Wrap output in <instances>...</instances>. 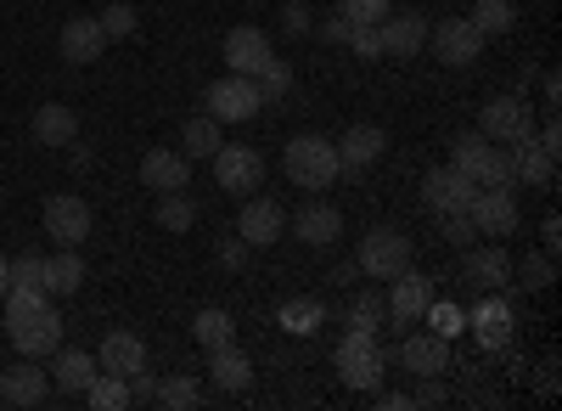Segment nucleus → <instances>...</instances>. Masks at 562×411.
Listing matches in <instances>:
<instances>
[{"mask_svg":"<svg viewBox=\"0 0 562 411\" xmlns=\"http://www.w3.org/2000/svg\"><path fill=\"white\" fill-rule=\"evenodd\" d=\"M333 367H338V378L349 384V389H378L383 378H389V349L378 344V333H344L338 338V355H333Z\"/></svg>","mask_w":562,"mask_h":411,"instance_id":"f257e3e1","label":"nucleus"},{"mask_svg":"<svg viewBox=\"0 0 562 411\" xmlns=\"http://www.w3.org/2000/svg\"><path fill=\"white\" fill-rule=\"evenodd\" d=\"M450 164H456L467 180H473V187H518V180H512V158H506V147H495L490 135H479V130L456 135Z\"/></svg>","mask_w":562,"mask_h":411,"instance_id":"f03ea898","label":"nucleus"},{"mask_svg":"<svg viewBox=\"0 0 562 411\" xmlns=\"http://www.w3.org/2000/svg\"><path fill=\"white\" fill-rule=\"evenodd\" d=\"M281 169H288L293 187L304 192H326L338 180V147L321 142V135H293L288 153H281Z\"/></svg>","mask_w":562,"mask_h":411,"instance_id":"7ed1b4c3","label":"nucleus"},{"mask_svg":"<svg viewBox=\"0 0 562 411\" xmlns=\"http://www.w3.org/2000/svg\"><path fill=\"white\" fill-rule=\"evenodd\" d=\"M203 108L220 119V124H248V119H259V85L248 79V74H225V79H214L209 90H203Z\"/></svg>","mask_w":562,"mask_h":411,"instance_id":"20e7f679","label":"nucleus"},{"mask_svg":"<svg viewBox=\"0 0 562 411\" xmlns=\"http://www.w3.org/2000/svg\"><path fill=\"white\" fill-rule=\"evenodd\" d=\"M428 45H434L439 68H473V63L484 57V34L467 23V18H439V23H428Z\"/></svg>","mask_w":562,"mask_h":411,"instance_id":"39448f33","label":"nucleus"},{"mask_svg":"<svg viewBox=\"0 0 562 411\" xmlns=\"http://www.w3.org/2000/svg\"><path fill=\"white\" fill-rule=\"evenodd\" d=\"M366 277H378V282H394L400 270L411 265V237L394 232V225H378V232H366L360 237V259H355Z\"/></svg>","mask_w":562,"mask_h":411,"instance_id":"423d86ee","label":"nucleus"},{"mask_svg":"<svg viewBox=\"0 0 562 411\" xmlns=\"http://www.w3.org/2000/svg\"><path fill=\"white\" fill-rule=\"evenodd\" d=\"M7 338L18 344V355L45 360V355H57V349H63V315H57L52 304H40V310L18 315V322H7Z\"/></svg>","mask_w":562,"mask_h":411,"instance_id":"0eeeda50","label":"nucleus"},{"mask_svg":"<svg viewBox=\"0 0 562 411\" xmlns=\"http://www.w3.org/2000/svg\"><path fill=\"white\" fill-rule=\"evenodd\" d=\"M467 327H473V338L484 344V349H506L512 338H518V304L512 299H501L495 288H490V299H479L473 310L461 315Z\"/></svg>","mask_w":562,"mask_h":411,"instance_id":"6e6552de","label":"nucleus"},{"mask_svg":"<svg viewBox=\"0 0 562 411\" xmlns=\"http://www.w3.org/2000/svg\"><path fill=\"white\" fill-rule=\"evenodd\" d=\"M214 180H220V192H231V198H254L259 192V180H265V158L254 153V147H225L220 142V153H214Z\"/></svg>","mask_w":562,"mask_h":411,"instance_id":"1a4fd4ad","label":"nucleus"},{"mask_svg":"<svg viewBox=\"0 0 562 411\" xmlns=\"http://www.w3.org/2000/svg\"><path fill=\"white\" fill-rule=\"evenodd\" d=\"M467 214H473L479 237H512L518 232V192L512 187H479L473 203H467Z\"/></svg>","mask_w":562,"mask_h":411,"instance_id":"9d476101","label":"nucleus"},{"mask_svg":"<svg viewBox=\"0 0 562 411\" xmlns=\"http://www.w3.org/2000/svg\"><path fill=\"white\" fill-rule=\"evenodd\" d=\"M90 203L74 198V192H57V198H45V237H52L57 248H79L90 237Z\"/></svg>","mask_w":562,"mask_h":411,"instance_id":"9b49d317","label":"nucleus"},{"mask_svg":"<svg viewBox=\"0 0 562 411\" xmlns=\"http://www.w3.org/2000/svg\"><path fill=\"white\" fill-rule=\"evenodd\" d=\"M383 304H389V322L405 333L411 322H422V310L434 304V282L422 277V270H411V265H405L400 277L389 282V299H383Z\"/></svg>","mask_w":562,"mask_h":411,"instance_id":"f8f14e48","label":"nucleus"},{"mask_svg":"<svg viewBox=\"0 0 562 411\" xmlns=\"http://www.w3.org/2000/svg\"><path fill=\"white\" fill-rule=\"evenodd\" d=\"M479 135H490L495 147H512V142H524V135H535V113L518 97H495L479 113Z\"/></svg>","mask_w":562,"mask_h":411,"instance_id":"ddd939ff","label":"nucleus"},{"mask_svg":"<svg viewBox=\"0 0 562 411\" xmlns=\"http://www.w3.org/2000/svg\"><path fill=\"white\" fill-rule=\"evenodd\" d=\"M473 180H467L456 164H445V169H428V180H422V203H428L434 214H461L467 203H473Z\"/></svg>","mask_w":562,"mask_h":411,"instance_id":"4468645a","label":"nucleus"},{"mask_svg":"<svg viewBox=\"0 0 562 411\" xmlns=\"http://www.w3.org/2000/svg\"><path fill=\"white\" fill-rule=\"evenodd\" d=\"M270 57H276V45H270V34H265L259 23H243V29L225 34V68H231V74H248V79H254Z\"/></svg>","mask_w":562,"mask_h":411,"instance_id":"2eb2a0df","label":"nucleus"},{"mask_svg":"<svg viewBox=\"0 0 562 411\" xmlns=\"http://www.w3.org/2000/svg\"><path fill=\"white\" fill-rule=\"evenodd\" d=\"M281 232H288V214H281V203L265 198V192H254V203H243V214H237V237H243L248 248H270Z\"/></svg>","mask_w":562,"mask_h":411,"instance_id":"dca6fc26","label":"nucleus"},{"mask_svg":"<svg viewBox=\"0 0 562 411\" xmlns=\"http://www.w3.org/2000/svg\"><path fill=\"white\" fill-rule=\"evenodd\" d=\"M383 153H389V130H378V124H349V135L338 142V175H366Z\"/></svg>","mask_w":562,"mask_h":411,"instance_id":"f3484780","label":"nucleus"},{"mask_svg":"<svg viewBox=\"0 0 562 411\" xmlns=\"http://www.w3.org/2000/svg\"><path fill=\"white\" fill-rule=\"evenodd\" d=\"M400 367H405L411 378H439V373L450 367V338H439V333H411V338L400 344Z\"/></svg>","mask_w":562,"mask_h":411,"instance_id":"a211bd4d","label":"nucleus"},{"mask_svg":"<svg viewBox=\"0 0 562 411\" xmlns=\"http://www.w3.org/2000/svg\"><path fill=\"white\" fill-rule=\"evenodd\" d=\"M52 389V373H40V360H18V367L0 373V406H40Z\"/></svg>","mask_w":562,"mask_h":411,"instance_id":"6ab92c4d","label":"nucleus"},{"mask_svg":"<svg viewBox=\"0 0 562 411\" xmlns=\"http://www.w3.org/2000/svg\"><path fill=\"white\" fill-rule=\"evenodd\" d=\"M378 29H383V57H400V63L428 45V18L422 12H389Z\"/></svg>","mask_w":562,"mask_h":411,"instance_id":"aec40b11","label":"nucleus"},{"mask_svg":"<svg viewBox=\"0 0 562 411\" xmlns=\"http://www.w3.org/2000/svg\"><path fill=\"white\" fill-rule=\"evenodd\" d=\"M102 52H108V34H102L97 18H68V23H63V63L90 68Z\"/></svg>","mask_w":562,"mask_h":411,"instance_id":"412c9836","label":"nucleus"},{"mask_svg":"<svg viewBox=\"0 0 562 411\" xmlns=\"http://www.w3.org/2000/svg\"><path fill=\"white\" fill-rule=\"evenodd\" d=\"M140 180H147L153 192H186V180H192V158L169 153V147H153L147 158H140Z\"/></svg>","mask_w":562,"mask_h":411,"instance_id":"4be33fe9","label":"nucleus"},{"mask_svg":"<svg viewBox=\"0 0 562 411\" xmlns=\"http://www.w3.org/2000/svg\"><path fill=\"white\" fill-rule=\"evenodd\" d=\"M293 232H299L304 248H333V243L344 237V214H338L333 203H304L299 220H293Z\"/></svg>","mask_w":562,"mask_h":411,"instance_id":"5701e85b","label":"nucleus"},{"mask_svg":"<svg viewBox=\"0 0 562 411\" xmlns=\"http://www.w3.org/2000/svg\"><path fill=\"white\" fill-rule=\"evenodd\" d=\"M97 367H102V373H119V378H135L140 367H147V338H135V333H108L102 349H97Z\"/></svg>","mask_w":562,"mask_h":411,"instance_id":"b1692460","label":"nucleus"},{"mask_svg":"<svg viewBox=\"0 0 562 411\" xmlns=\"http://www.w3.org/2000/svg\"><path fill=\"white\" fill-rule=\"evenodd\" d=\"M512 180H524V187H546L557 175V153L540 147V135H524V142H512Z\"/></svg>","mask_w":562,"mask_h":411,"instance_id":"393cba45","label":"nucleus"},{"mask_svg":"<svg viewBox=\"0 0 562 411\" xmlns=\"http://www.w3.org/2000/svg\"><path fill=\"white\" fill-rule=\"evenodd\" d=\"M209 384H220L225 395H243V389L254 384V360L237 349V338L220 344V349H209Z\"/></svg>","mask_w":562,"mask_h":411,"instance_id":"a878e982","label":"nucleus"},{"mask_svg":"<svg viewBox=\"0 0 562 411\" xmlns=\"http://www.w3.org/2000/svg\"><path fill=\"white\" fill-rule=\"evenodd\" d=\"M34 142H40V147H74V142H79V113L63 108V102L34 108Z\"/></svg>","mask_w":562,"mask_h":411,"instance_id":"bb28decb","label":"nucleus"},{"mask_svg":"<svg viewBox=\"0 0 562 411\" xmlns=\"http://www.w3.org/2000/svg\"><path fill=\"white\" fill-rule=\"evenodd\" d=\"M461 270H467V282H473V288H506L512 282V254L506 248H473V243H467Z\"/></svg>","mask_w":562,"mask_h":411,"instance_id":"cd10ccee","label":"nucleus"},{"mask_svg":"<svg viewBox=\"0 0 562 411\" xmlns=\"http://www.w3.org/2000/svg\"><path fill=\"white\" fill-rule=\"evenodd\" d=\"M97 373H102L97 355H85V349H57V355H52V384L68 389V395H85Z\"/></svg>","mask_w":562,"mask_h":411,"instance_id":"c85d7f7f","label":"nucleus"},{"mask_svg":"<svg viewBox=\"0 0 562 411\" xmlns=\"http://www.w3.org/2000/svg\"><path fill=\"white\" fill-rule=\"evenodd\" d=\"M79 282H85L79 248H57L52 259H45V293H79Z\"/></svg>","mask_w":562,"mask_h":411,"instance_id":"c756f323","label":"nucleus"},{"mask_svg":"<svg viewBox=\"0 0 562 411\" xmlns=\"http://www.w3.org/2000/svg\"><path fill=\"white\" fill-rule=\"evenodd\" d=\"M85 406H90V411H124V406H135L130 378H119V373H97V378H90V389H85Z\"/></svg>","mask_w":562,"mask_h":411,"instance_id":"7c9ffc66","label":"nucleus"},{"mask_svg":"<svg viewBox=\"0 0 562 411\" xmlns=\"http://www.w3.org/2000/svg\"><path fill=\"white\" fill-rule=\"evenodd\" d=\"M180 153H186V158H214V153H220V119H214V113L186 119V130H180Z\"/></svg>","mask_w":562,"mask_h":411,"instance_id":"2f4dec72","label":"nucleus"},{"mask_svg":"<svg viewBox=\"0 0 562 411\" xmlns=\"http://www.w3.org/2000/svg\"><path fill=\"white\" fill-rule=\"evenodd\" d=\"M192 338H198L203 349H220V344H231V338H237V322H231V310L209 304V310H198V322H192Z\"/></svg>","mask_w":562,"mask_h":411,"instance_id":"473e14b6","label":"nucleus"},{"mask_svg":"<svg viewBox=\"0 0 562 411\" xmlns=\"http://www.w3.org/2000/svg\"><path fill=\"white\" fill-rule=\"evenodd\" d=\"M158 225L164 232H192V220H198V203L186 198V192H158Z\"/></svg>","mask_w":562,"mask_h":411,"instance_id":"72a5a7b5","label":"nucleus"},{"mask_svg":"<svg viewBox=\"0 0 562 411\" xmlns=\"http://www.w3.org/2000/svg\"><path fill=\"white\" fill-rule=\"evenodd\" d=\"M153 400H158L164 411H192V406H203V384H198V378H186V373H180V378H164Z\"/></svg>","mask_w":562,"mask_h":411,"instance_id":"f704fd0d","label":"nucleus"},{"mask_svg":"<svg viewBox=\"0 0 562 411\" xmlns=\"http://www.w3.org/2000/svg\"><path fill=\"white\" fill-rule=\"evenodd\" d=\"M383 322H389L383 293H355V299H349V327H355V333H383Z\"/></svg>","mask_w":562,"mask_h":411,"instance_id":"c9c22d12","label":"nucleus"},{"mask_svg":"<svg viewBox=\"0 0 562 411\" xmlns=\"http://www.w3.org/2000/svg\"><path fill=\"white\" fill-rule=\"evenodd\" d=\"M467 23H473L479 34H506L512 23H518V7H512V0H479Z\"/></svg>","mask_w":562,"mask_h":411,"instance_id":"e433bc0d","label":"nucleus"},{"mask_svg":"<svg viewBox=\"0 0 562 411\" xmlns=\"http://www.w3.org/2000/svg\"><path fill=\"white\" fill-rule=\"evenodd\" d=\"M512 277L524 282V293H540V288L557 282V265H551V254H524L518 265H512Z\"/></svg>","mask_w":562,"mask_h":411,"instance_id":"4c0bfd02","label":"nucleus"},{"mask_svg":"<svg viewBox=\"0 0 562 411\" xmlns=\"http://www.w3.org/2000/svg\"><path fill=\"white\" fill-rule=\"evenodd\" d=\"M254 85H259V102H281V97L293 90V68L281 63V57H270V63L254 74Z\"/></svg>","mask_w":562,"mask_h":411,"instance_id":"58836bf2","label":"nucleus"},{"mask_svg":"<svg viewBox=\"0 0 562 411\" xmlns=\"http://www.w3.org/2000/svg\"><path fill=\"white\" fill-rule=\"evenodd\" d=\"M326 322V304H315V299H293L288 310H281V327L288 333H315Z\"/></svg>","mask_w":562,"mask_h":411,"instance_id":"ea45409f","label":"nucleus"},{"mask_svg":"<svg viewBox=\"0 0 562 411\" xmlns=\"http://www.w3.org/2000/svg\"><path fill=\"white\" fill-rule=\"evenodd\" d=\"M344 45H355L360 63H378V57H383V29H378V23H355Z\"/></svg>","mask_w":562,"mask_h":411,"instance_id":"a19ab883","label":"nucleus"},{"mask_svg":"<svg viewBox=\"0 0 562 411\" xmlns=\"http://www.w3.org/2000/svg\"><path fill=\"white\" fill-rule=\"evenodd\" d=\"M394 12V0H338V18L349 23H383Z\"/></svg>","mask_w":562,"mask_h":411,"instance_id":"79ce46f5","label":"nucleus"},{"mask_svg":"<svg viewBox=\"0 0 562 411\" xmlns=\"http://www.w3.org/2000/svg\"><path fill=\"white\" fill-rule=\"evenodd\" d=\"M97 23H102L108 40H124V34H135V7H130V0H113V7H108Z\"/></svg>","mask_w":562,"mask_h":411,"instance_id":"37998d69","label":"nucleus"},{"mask_svg":"<svg viewBox=\"0 0 562 411\" xmlns=\"http://www.w3.org/2000/svg\"><path fill=\"white\" fill-rule=\"evenodd\" d=\"M281 34H288V40H304V34H315V18H310V7H304V0H288V7H281Z\"/></svg>","mask_w":562,"mask_h":411,"instance_id":"c03bdc74","label":"nucleus"},{"mask_svg":"<svg viewBox=\"0 0 562 411\" xmlns=\"http://www.w3.org/2000/svg\"><path fill=\"white\" fill-rule=\"evenodd\" d=\"M12 288H40V293H45V259L18 254V259H12Z\"/></svg>","mask_w":562,"mask_h":411,"instance_id":"a18cd8bd","label":"nucleus"},{"mask_svg":"<svg viewBox=\"0 0 562 411\" xmlns=\"http://www.w3.org/2000/svg\"><path fill=\"white\" fill-rule=\"evenodd\" d=\"M439 220H445V237H450L456 248L479 243V225H473V214H467V209H461V214H439Z\"/></svg>","mask_w":562,"mask_h":411,"instance_id":"49530a36","label":"nucleus"},{"mask_svg":"<svg viewBox=\"0 0 562 411\" xmlns=\"http://www.w3.org/2000/svg\"><path fill=\"white\" fill-rule=\"evenodd\" d=\"M422 315L434 322V333H439V338H456V333H461V310H456V304H428Z\"/></svg>","mask_w":562,"mask_h":411,"instance_id":"de8ad7c7","label":"nucleus"},{"mask_svg":"<svg viewBox=\"0 0 562 411\" xmlns=\"http://www.w3.org/2000/svg\"><path fill=\"white\" fill-rule=\"evenodd\" d=\"M214 254H220V265H225V270H243V265H248V243H243V237H220V243H214Z\"/></svg>","mask_w":562,"mask_h":411,"instance_id":"09e8293b","label":"nucleus"},{"mask_svg":"<svg viewBox=\"0 0 562 411\" xmlns=\"http://www.w3.org/2000/svg\"><path fill=\"white\" fill-rule=\"evenodd\" d=\"M439 400H445V384L439 378H422V389L411 395V406H439Z\"/></svg>","mask_w":562,"mask_h":411,"instance_id":"8fccbe9b","label":"nucleus"},{"mask_svg":"<svg viewBox=\"0 0 562 411\" xmlns=\"http://www.w3.org/2000/svg\"><path fill=\"white\" fill-rule=\"evenodd\" d=\"M349 29H355L349 18H326V23H321V40H333V45H344V40H349Z\"/></svg>","mask_w":562,"mask_h":411,"instance_id":"3c124183","label":"nucleus"},{"mask_svg":"<svg viewBox=\"0 0 562 411\" xmlns=\"http://www.w3.org/2000/svg\"><path fill=\"white\" fill-rule=\"evenodd\" d=\"M540 147L562 158V124H557V113H551V119H546V130H540Z\"/></svg>","mask_w":562,"mask_h":411,"instance_id":"603ef678","label":"nucleus"},{"mask_svg":"<svg viewBox=\"0 0 562 411\" xmlns=\"http://www.w3.org/2000/svg\"><path fill=\"white\" fill-rule=\"evenodd\" d=\"M540 243H546V254H557V248H562V220H557V214H546V225H540Z\"/></svg>","mask_w":562,"mask_h":411,"instance_id":"864d4df0","label":"nucleus"},{"mask_svg":"<svg viewBox=\"0 0 562 411\" xmlns=\"http://www.w3.org/2000/svg\"><path fill=\"white\" fill-rule=\"evenodd\" d=\"M557 102H562V74H546V108L557 113Z\"/></svg>","mask_w":562,"mask_h":411,"instance_id":"5fc2aeb1","label":"nucleus"},{"mask_svg":"<svg viewBox=\"0 0 562 411\" xmlns=\"http://www.w3.org/2000/svg\"><path fill=\"white\" fill-rule=\"evenodd\" d=\"M540 395H557V360H546V367H540Z\"/></svg>","mask_w":562,"mask_h":411,"instance_id":"6e6d98bb","label":"nucleus"},{"mask_svg":"<svg viewBox=\"0 0 562 411\" xmlns=\"http://www.w3.org/2000/svg\"><path fill=\"white\" fill-rule=\"evenodd\" d=\"M371 395H378V389H371ZM378 406H383V411H405L411 395H378Z\"/></svg>","mask_w":562,"mask_h":411,"instance_id":"4d7b16f0","label":"nucleus"},{"mask_svg":"<svg viewBox=\"0 0 562 411\" xmlns=\"http://www.w3.org/2000/svg\"><path fill=\"white\" fill-rule=\"evenodd\" d=\"M355 277H360V265H338V270H333V282H338V288H349Z\"/></svg>","mask_w":562,"mask_h":411,"instance_id":"13d9d810","label":"nucleus"},{"mask_svg":"<svg viewBox=\"0 0 562 411\" xmlns=\"http://www.w3.org/2000/svg\"><path fill=\"white\" fill-rule=\"evenodd\" d=\"M7 288H12V259L0 254V299H7Z\"/></svg>","mask_w":562,"mask_h":411,"instance_id":"bf43d9fd","label":"nucleus"},{"mask_svg":"<svg viewBox=\"0 0 562 411\" xmlns=\"http://www.w3.org/2000/svg\"><path fill=\"white\" fill-rule=\"evenodd\" d=\"M304 7H310V0H304Z\"/></svg>","mask_w":562,"mask_h":411,"instance_id":"052dcab7","label":"nucleus"}]
</instances>
